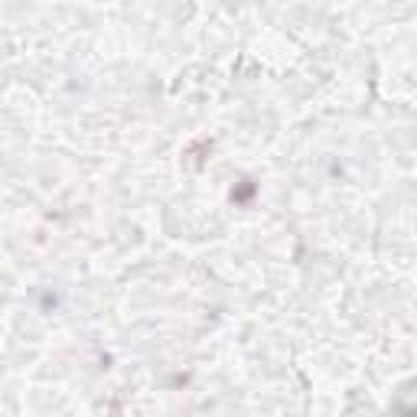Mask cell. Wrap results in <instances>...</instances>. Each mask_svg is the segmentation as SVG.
I'll return each instance as SVG.
<instances>
[{"instance_id": "obj_1", "label": "cell", "mask_w": 417, "mask_h": 417, "mask_svg": "<svg viewBox=\"0 0 417 417\" xmlns=\"http://www.w3.org/2000/svg\"><path fill=\"white\" fill-rule=\"evenodd\" d=\"M251 192H255V183H251V180H241V186H238V190H232V199H235V202H245Z\"/></svg>"}]
</instances>
